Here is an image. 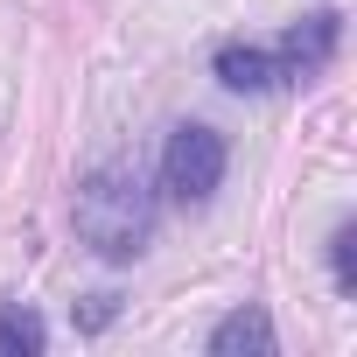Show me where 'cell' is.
Masks as SVG:
<instances>
[{
    "label": "cell",
    "mask_w": 357,
    "mask_h": 357,
    "mask_svg": "<svg viewBox=\"0 0 357 357\" xmlns=\"http://www.w3.org/2000/svg\"><path fill=\"white\" fill-rule=\"evenodd\" d=\"M70 225H77V238H84L98 259L126 266V259H140L147 238H154V190L140 183V168H91L84 183H77Z\"/></svg>",
    "instance_id": "cell-1"
},
{
    "label": "cell",
    "mask_w": 357,
    "mask_h": 357,
    "mask_svg": "<svg viewBox=\"0 0 357 357\" xmlns=\"http://www.w3.org/2000/svg\"><path fill=\"white\" fill-rule=\"evenodd\" d=\"M225 161H231L225 154V133L204 126V119H190V126H175L168 147H161V190L175 204H211L218 183H225Z\"/></svg>",
    "instance_id": "cell-2"
},
{
    "label": "cell",
    "mask_w": 357,
    "mask_h": 357,
    "mask_svg": "<svg viewBox=\"0 0 357 357\" xmlns=\"http://www.w3.org/2000/svg\"><path fill=\"white\" fill-rule=\"evenodd\" d=\"M336 43H343V15H336V8H315V15H308L301 29H287L280 50H273L280 84H308V77H322L329 56H336Z\"/></svg>",
    "instance_id": "cell-3"
},
{
    "label": "cell",
    "mask_w": 357,
    "mask_h": 357,
    "mask_svg": "<svg viewBox=\"0 0 357 357\" xmlns=\"http://www.w3.org/2000/svg\"><path fill=\"white\" fill-rule=\"evenodd\" d=\"M280 350V336H273V315L266 308H231L218 329H211V357H273Z\"/></svg>",
    "instance_id": "cell-4"
},
{
    "label": "cell",
    "mask_w": 357,
    "mask_h": 357,
    "mask_svg": "<svg viewBox=\"0 0 357 357\" xmlns=\"http://www.w3.org/2000/svg\"><path fill=\"white\" fill-rule=\"evenodd\" d=\"M218 84H225V91H273V84H280V70H273V50L225 43V50H218Z\"/></svg>",
    "instance_id": "cell-5"
},
{
    "label": "cell",
    "mask_w": 357,
    "mask_h": 357,
    "mask_svg": "<svg viewBox=\"0 0 357 357\" xmlns=\"http://www.w3.org/2000/svg\"><path fill=\"white\" fill-rule=\"evenodd\" d=\"M43 343H50V329H43V315L36 308H0V357H43Z\"/></svg>",
    "instance_id": "cell-6"
},
{
    "label": "cell",
    "mask_w": 357,
    "mask_h": 357,
    "mask_svg": "<svg viewBox=\"0 0 357 357\" xmlns=\"http://www.w3.org/2000/svg\"><path fill=\"white\" fill-rule=\"evenodd\" d=\"M329 273H336L343 294H357V225H336V238H329Z\"/></svg>",
    "instance_id": "cell-7"
},
{
    "label": "cell",
    "mask_w": 357,
    "mask_h": 357,
    "mask_svg": "<svg viewBox=\"0 0 357 357\" xmlns=\"http://www.w3.org/2000/svg\"><path fill=\"white\" fill-rule=\"evenodd\" d=\"M112 315H119V301H112V294H91V301L77 308V329H105Z\"/></svg>",
    "instance_id": "cell-8"
}]
</instances>
